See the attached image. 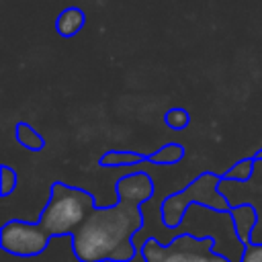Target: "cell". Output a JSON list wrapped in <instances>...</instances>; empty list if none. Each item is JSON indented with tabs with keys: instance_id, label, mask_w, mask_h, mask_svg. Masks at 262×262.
<instances>
[{
	"instance_id": "cell-1",
	"label": "cell",
	"mask_w": 262,
	"mask_h": 262,
	"mask_svg": "<svg viewBox=\"0 0 262 262\" xmlns=\"http://www.w3.org/2000/svg\"><path fill=\"white\" fill-rule=\"evenodd\" d=\"M154 194L147 174L135 172L117 182V205L96 207L84 225L72 235V248L80 262H129L135 256L133 237L143 227L141 203Z\"/></svg>"
},
{
	"instance_id": "cell-2",
	"label": "cell",
	"mask_w": 262,
	"mask_h": 262,
	"mask_svg": "<svg viewBox=\"0 0 262 262\" xmlns=\"http://www.w3.org/2000/svg\"><path fill=\"white\" fill-rule=\"evenodd\" d=\"M96 209L94 196L84 188H74L63 182L51 186V196L39 215V225L51 235H74L90 213Z\"/></svg>"
},
{
	"instance_id": "cell-3",
	"label": "cell",
	"mask_w": 262,
	"mask_h": 262,
	"mask_svg": "<svg viewBox=\"0 0 262 262\" xmlns=\"http://www.w3.org/2000/svg\"><path fill=\"white\" fill-rule=\"evenodd\" d=\"M221 184V178L213 176V174H203L196 180H192L184 192H176L170 194L164 203H162V219L164 225L168 227H176L182 223V219L186 217L190 203H201L205 207H211L215 211H231L227 201L217 194V188Z\"/></svg>"
},
{
	"instance_id": "cell-4",
	"label": "cell",
	"mask_w": 262,
	"mask_h": 262,
	"mask_svg": "<svg viewBox=\"0 0 262 262\" xmlns=\"http://www.w3.org/2000/svg\"><path fill=\"white\" fill-rule=\"evenodd\" d=\"M213 237H192L180 235L170 244H160L158 239H147L141 246L145 262H231L225 254L213 250Z\"/></svg>"
},
{
	"instance_id": "cell-5",
	"label": "cell",
	"mask_w": 262,
	"mask_h": 262,
	"mask_svg": "<svg viewBox=\"0 0 262 262\" xmlns=\"http://www.w3.org/2000/svg\"><path fill=\"white\" fill-rule=\"evenodd\" d=\"M49 233L39 223L27 221H6L0 229V246L4 252L12 256H39L47 244Z\"/></svg>"
},
{
	"instance_id": "cell-6",
	"label": "cell",
	"mask_w": 262,
	"mask_h": 262,
	"mask_svg": "<svg viewBox=\"0 0 262 262\" xmlns=\"http://www.w3.org/2000/svg\"><path fill=\"white\" fill-rule=\"evenodd\" d=\"M231 223H233V229H235V235H237V239L239 242H244V244H250V235H252V227L256 225V211H254V207H250V205H242V207H233L231 211Z\"/></svg>"
},
{
	"instance_id": "cell-7",
	"label": "cell",
	"mask_w": 262,
	"mask_h": 262,
	"mask_svg": "<svg viewBox=\"0 0 262 262\" xmlns=\"http://www.w3.org/2000/svg\"><path fill=\"white\" fill-rule=\"evenodd\" d=\"M84 23H86L84 12H82L80 8H76V6H72V8H66V10L57 16L55 29H57V33H59L61 37H74V35L84 27Z\"/></svg>"
},
{
	"instance_id": "cell-8",
	"label": "cell",
	"mask_w": 262,
	"mask_h": 262,
	"mask_svg": "<svg viewBox=\"0 0 262 262\" xmlns=\"http://www.w3.org/2000/svg\"><path fill=\"white\" fill-rule=\"evenodd\" d=\"M16 139H18L20 145H25L27 149H33V151H39L43 147V137L27 123L16 125Z\"/></svg>"
},
{
	"instance_id": "cell-9",
	"label": "cell",
	"mask_w": 262,
	"mask_h": 262,
	"mask_svg": "<svg viewBox=\"0 0 262 262\" xmlns=\"http://www.w3.org/2000/svg\"><path fill=\"white\" fill-rule=\"evenodd\" d=\"M184 158V147L180 145H166V147H160L156 154L149 156V162L154 164H176Z\"/></svg>"
},
{
	"instance_id": "cell-10",
	"label": "cell",
	"mask_w": 262,
	"mask_h": 262,
	"mask_svg": "<svg viewBox=\"0 0 262 262\" xmlns=\"http://www.w3.org/2000/svg\"><path fill=\"white\" fill-rule=\"evenodd\" d=\"M254 158L250 160H239L237 164H233L225 174H223V180H248L254 172Z\"/></svg>"
},
{
	"instance_id": "cell-11",
	"label": "cell",
	"mask_w": 262,
	"mask_h": 262,
	"mask_svg": "<svg viewBox=\"0 0 262 262\" xmlns=\"http://www.w3.org/2000/svg\"><path fill=\"white\" fill-rule=\"evenodd\" d=\"M143 158L137 156V154H129V151H108L100 164L102 166H127V164H135V162H141Z\"/></svg>"
},
{
	"instance_id": "cell-12",
	"label": "cell",
	"mask_w": 262,
	"mask_h": 262,
	"mask_svg": "<svg viewBox=\"0 0 262 262\" xmlns=\"http://www.w3.org/2000/svg\"><path fill=\"white\" fill-rule=\"evenodd\" d=\"M16 188V172L8 166H2L0 170V194L6 196Z\"/></svg>"
},
{
	"instance_id": "cell-13",
	"label": "cell",
	"mask_w": 262,
	"mask_h": 262,
	"mask_svg": "<svg viewBox=\"0 0 262 262\" xmlns=\"http://www.w3.org/2000/svg\"><path fill=\"white\" fill-rule=\"evenodd\" d=\"M166 123H168L170 129L180 131V129H184V127L188 125V113H186L184 108H172V111H168V115H166Z\"/></svg>"
},
{
	"instance_id": "cell-14",
	"label": "cell",
	"mask_w": 262,
	"mask_h": 262,
	"mask_svg": "<svg viewBox=\"0 0 262 262\" xmlns=\"http://www.w3.org/2000/svg\"><path fill=\"white\" fill-rule=\"evenodd\" d=\"M239 262H262V244H248Z\"/></svg>"
},
{
	"instance_id": "cell-15",
	"label": "cell",
	"mask_w": 262,
	"mask_h": 262,
	"mask_svg": "<svg viewBox=\"0 0 262 262\" xmlns=\"http://www.w3.org/2000/svg\"><path fill=\"white\" fill-rule=\"evenodd\" d=\"M254 160H256V162H260V160H262V149H258V151L254 154Z\"/></svg>"
}]
</instances>
